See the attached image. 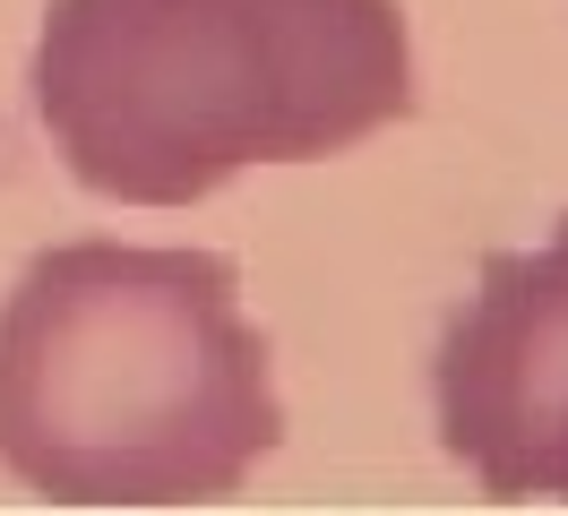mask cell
I'll use <instances>...</instances> for the list:
<instances>
[{
	"instance_id": "1",
	"label": "cell",
	"mask_w": 568,
	"mask_h": 516,
	"mask_svg": "<svg viewBox=\"0 0 568 516\" xmlns=\"http://www.w3.org/2000/svg\"><path fill=\"white\" fill-rule=\"evenodd\" d=\"M284 439L267 336L215 250L61 241L0 302V474L70 508L233 499Z\"/></svg>"
},
{
	"instance_id": "2",
	"label": "cell",
	"mask_w": 568,
	"mask_h": 516,
	"mask_svg": "<svg viewBox=\"0 0 568 516\" xmlns=\"http://www.w3.org/2000/svg\"><path fill=\"white\" fill-rule=\"evenodd\" d=\"M414 112L396 0H52L36 121L78 190L190 206L250 164H320Z\"/></svg>"
},
{
	"instance_id": "3",
	"label": "cell",
	"mask_w": 568,
	"mask_h": 516,
	"mask_svg": "<svg viewBox=\"0 0 568 516\" xmlns=\"http://www.w3.org/2000/svg\"><path fill=\"white\" fill-rule=\"evenodd\" d=\"M439 439L483 499H542L568 413V215L534 250H491L430 362Z\"/></svg>"
},
{
	"instance_id": "4",
	"label": "cell",
	"mask_w": 568,
	"mask_h": 516,
	"mask_svg": "<svg viewBox=\"0 0 568 516\" xmlns=\"http://www.w3.org/2000/svg\"><path fill=\"white\" fill-rule=\"evenodd\" d=\"M542 499H568V413H560V439H551V474H542Z\"/></svg>"
}]
</instances>
